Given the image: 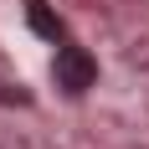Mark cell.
Returning <instances> with one entry per match:
<instances>
[{
  "label": "cell",
  "instance_id": "cell-2",
  "mask_svg": "<svg viewBox=\"0 0 149 149\" xmlns=\"http://www.w3.org/2000/svg\"><path fill=\"white\" fill-rule=\"evenodd\" d=\"M26 21H31V31L41 41H62V21H57V10L46 0H26Z\"/></svg>",
  "mask_w": 149,
  "mask_h": 149
},
{
  "label": "cell",
  "instance_id": "cell-1",
  "mask_svg": "<svg viewBox=\"0 0 149 149\" xmlns=\"http://www.w3.org/2000/svg\"><path fill=\"white\" fill-rule=\"evenodd\" d=\"M52 77H57L62 93H72V98H82V93L98 82V62L82 52V46H57V62H52Z\"/></svg>",
  "mask_w": 149,
  "mask_h": 149
}]
</instances>
